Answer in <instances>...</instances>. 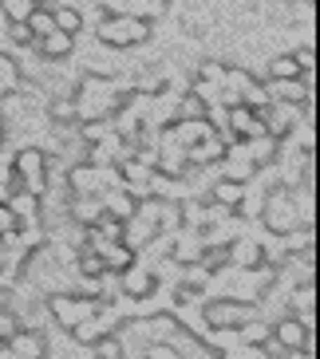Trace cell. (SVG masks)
I'll return each mask as SVG.
<instances>
[{"mask_svg":"<svg viewBox=\"0 0 320 359\" xmlns=\"http://www.w3.org/2000/svg\"><path fill=\"white\" fill-rule=\"evenodd\" d=\"M225 249H229V261L241 264V269H257V264L265 261V257H261V245H257V241H229Z\"/></svg>","mask_w":320,"mask_h":359,"instance_id":"obj_13","label":"cell"},{"mask_svg":"<svg viewBox=\"0 0 320 359\" xmlns=\"http://www.w3.org/2000/svg\"><path fill=\"white\" fill-rule=\"evenodd\" d=\"M52 316H55V324H64L67 332L72 327H79L84 320H91V316H99V300H91V296H52Z\"/></svg>","mask_w":320,"mask_h":359,"instance_id":"obj_3","label":"cell"},{"mask_svg":"<svg viewBox=\"0 0 320 359\" xmlns=\"http://www.w3.org/2000/svg\"><path fill=\"white\" fill-rule=\"evenodd\" d=\"M95 36L107 43V48H135V43L150 40V24L135 20V16H107V20L95 24Z\"/></svg>","mask_w":320,"mask_h":359,"instance_id":"obj_2","label":"cell"},{"mask_svg":"<svg viewBox=\"0 0 320 359\" xmlns=\"http://www.w3.org/2000/svg\"><path fill=\"white\" fill-rule=\"evenodd\" d=\"M269 332H273V327H269L265 320H241V324H237V344L261 348V344L269 339Z\"/></svg>","mask_w":320,"mask_h":359,"instance_id":"obj_15","label":"cell"},{"mask_svg":"<svg viewBox=\"0 0 320 359\" xmlns=\"http://www.w3.org/2000/svg\"><path fill=\"white\" fill-rule=\"evenodd\" d=\"M0 12L8 16V24H24L36 12V4L32 0H0Z\"/></svg>","mask_w":320,"mask_h":359,"instance_id":"obj_19","label":"cell"},{"mask_svg":"<svg viewBox=\"0 0 320 359\" xmlns=\"http://www.w3.org/2000/svg\"><path fill=\"white\" fill-rule=\"evenodd\" d=\"M246 316V308L237 304V300H218V304H206V324L210 327H237Z\"/></svg>","mask_w":320,"mask_h":359,"instance_id":"obj_8","label":"cell"},{"mask_svg":"<svg viewBox=\"0 0 320 359\" xmlns=\"http://www.w3.org/2000/svg\"><path fill=\"white\" fill-rule=\"evenodd\" d=\"M8 36H12L16 43H36V40H32V32H28V24H12Z\"/></svg>","mask_w":320,"mask_h":359,"instance_id":"obj_26","label":"cell"},{"mask_svg":"<svg viewBox=\"0 0 320 359\" xmlns=\"http://www.w3.org/2000/svg\"><path fill=\"white\" fill-rule=\"evenodd\" d=\"M72 217L84 225V229H91V225L103 217V201H99V198H75L72 201Z\"/></svg>","mask_w":320,"mask_h":359,"instance_id":"obj_14","label":"cell"},{"mask_svg":"<svg viewBox=\"0 0 320 359\" xmlns=\"http://www.w3.org/2000/svg\"><path fill=\"white\" fill-rule=\"evenodd\" d=\"M4 348L12 351V359H44V351H48V344H44L40 332H16V336L4 344Z\"/></svg>","mask_w":320,"mask_h":359,"instance_id":"obj_9","label":"cell"},{"mask_svg":"<svg viewBox=\"0 0 320 359\" xmlns=\"http://www.w3.org/2000/svg\"><path fill=\"white\" fill-rule=\"evenodd\" d=\"M297 201H293V194L281 186V190H273L269 194V201H265V225L273 233H293L297 229Z\"/></svg>","mask_w":320,"mask_h":359,"instance_id":"obj_4","label":"cell"},{"mask_svg":"<svg viewBox=\"0 0 320 359\" xmlns=\"http://www.w3.org/2000/svg\"><path fill=\"white\" fill-rule=\"evenodd\" d=\"M222 75H225V64H222V60H206V64L198 67V79H202L206 87H213V91L222 87Z\"/></svg>","mask_w":320,"mask_h":359,"instance_id":"obj_20","label":"cell"},{"mask_svg":"<svg viewBox=\"0 0 320 359\" xmlns=\"http://www.w3.org/2000/svg\"><path fill=\"white\" fill-rule=\"evenodd\" d=\"M309 332H312V327H305L297 316H293V320H281V324L273 327L269 336L277 339V344H281L285 351H300V344H305V336H309Z\"/></svg>","mask_w":320,"mask_h":359,"instance_id":"obj_11","label":"cell"},{"mask_svg":"<svg viewBox=\"0 0 320 359\" xmlns=\"http://www.w3.org/2000/svg\"><path fill=\"white\" fill-rule=\"evenodd\" d=\"M265 91H269L273 103H293V107L312 103V87H305L300 79H269Z\"/></svg>","mask_w":320,"mask_h":359,"instance_id":"obj_5","label":"cell"},{"mask_svg":"<svg viewBox=\"0 0 320 359\" xmlns=\"http://www.w3.org/2000/svg\"><path fill=\"white\" fill-rule=\"evenodd\" d=\"M48 115H52L55 123H75V99H55V103L48 107Z\"/></svg>","mask_w":320,"mask_h":359,"instance_id":"obj_22","label":"cell"},{"mask_svg":"<svg viewBox=\"0 0 320 359\" xmlns=\"http://www.w3.org/2000/svg\"><path fill=\"white\" fill-rule=\"evenodd\" d=\"M95 355L99 359H123V344L115 336H99L95 339Z\"/></svg>","mask_w":320,"mask_h":359,"instance_id":"obj_21","label":"cell"},{"mask_svg":"<svg viewBox=\"0 0 320 359\" xmlns=\"http://www.w3.org/2000/svg\"><path fill=\"white\" fill-rule=\"evenodd\" d=\"M79 273H84V276H103L107 269H103V261H99V253L84 249V253H79Z\"/></svg>","mask_w":320,"mask_h":359,"instance_id":"obj_23","label":"cell"},{"mask_svg":"<svg viewBox=\"0 0 320 359\" xmlns=\"http://www.w3.org/2000/svg\"><path fill=\"white\" fill-rule=\"evenodd\" d=\"M52 20H55V28L67 32V36L84 32V12H79V8H52Z\"/></svg>","mask_w":320,"mask_h":359,"instance_id":"obj_16","label":"cell"},{"mask_svg":"<svg viewBox=\"0 0 320 359\" xmlns=\"http://www.w3.org/2000/svg\"><path fill=\"white\" fill-rule=\"evenodd\" d=\"M36 48H40L44 60H67V55H72V48H75V36H67V32H60V28H52V32L44 36V40H36Z\"/></svg>","mask_w":320,"mask_h":359,"instance_id":"obj_12","label":"cell"},{"mask_svg":"<svg viewBox=\"0 0 320 359\" xmlns=\"http://www.w3.org/2000/svg\"><path fill=\"white\" fill-rule=\"evenodd\" d=\"M0 308H4V288H0Z\"/></svg>","mask_w":320,"mask_h":359,"instance_id":"obj_28","label":"cell"},{"mask_svg":"<svg viewBox=\"0 0 320 359\" xmlns=\"http://www.w3.org/2000/svg\"><path fill=\"white\" fill-rule=\"evenodd\" d=\"M16 332H20V324H16V316H12V308H0V344H8Z\"/></svg>","mask_w":320,"mask_h":359,"instance_id":"obj_24","label":"cell"},{"mask_svg":"<svg viewBox=\"0 0 320 359\" xmlns=\"http://www.w3.org/2000/svg\"><path fill=\"white\" fill-rule=\"evenodd\" d=\"M210 201L213 205H222L225 213L241 210V201H246V182H229V178H218L210 186Z\"/></svg>","mask_w":320,"mask_h":359,"instance_id":"obj_7","label":"cell"},{"mask_svg":"<svg viewBox=\"0 0 320 359\" xmlns=\"http://www.w3.org/2000/svg\"><path fill=\"white\" fill-rule=\"evenodd\" d=\"M36 8H52V0H32Z\"/></svg>","mask_w":320,"mask_h":359,"instance_id":"obj_27","label":"cell"},{"mask_svg":"<svg viewBox=\"0 0 320 359\" xmlns=\"http://www.w3.org/2000/svg\"><path fill=\"white\" fill-rule=\"evenodd\" d=\"M12 186L44 198V190H48V154L40 147H24L12 158Z\"/></svg>","mask_w":320,"mask_h":359,"instance_id":"obj_1","label":"cell"},{"mask_svg":"<svg viewBox=\"0 0 320 359\" xmlns=\"http://www.w3.org/2000/svg\"><path fill=\"white\" fill-rule=\"evenodd\" d=\"M147 359H182V355H178V348L166 344V339H159V344H150L147 348Z\"/></svg>","mask_w":320,"mask_h":359,"instance_id":"obj_25","label":"cell"},{"mask_svg":"<svg viewBox=\"0 0 320 359\" xmlns=\"http://www.w3.org/2000/svg\"><path fill=\"white\" fill-rule=\"evenodd\" d=\"M24 24H28V32H32V40H44V36H48V32L55 28L52 8H36V12H32V16H28Z\"/></svg>","mask_w":320,"mask_h":359,"instance_id":"obj_18","label":"cell"},{"mask_svg":"<svg viewBox=\"0 0 320 359\" xmlns=\"http://www.w3.org/2000/svg\"><path fill=\"white\" fill-rule=\"evenodd\" d=\"M119 276H123L119 288H123L127 296H135V300H147V296L159 288V276L150 273V269H135V264H131L127 273H119Z\"/></svg>","mask_w":320,"mask_h":359,"instance_id":"obj_6","label":"cell"},{"mask_svg":"<svg viewBox=\"0 0 320 359\" xmlns=\"http://www.w3.org/2000/svg\"><path fill=\"white\" fill-rule=\"evenodd\" d=\"M225 154V142L218 135H206L202 142H194V147H186V162L190 166H206V162H222Z\"/></svg>","mask_w":320,"mask_h":359,"instance_id":"obj_10","label":"cell"},{"mask_svg":"<svg viewBox=\"0 0 320 359\" xmlns=\"http://www.w3.org/2000/svg\"><path fill=\"white\" fill-rule=\"evenodd\" d=\"M269 79H300V67H297V60H293V52L269 60Z\"/></svg>","mask_w":320,"mask_h":359,"instance_id":"obj_17","label":"cell"}]
</instances>
